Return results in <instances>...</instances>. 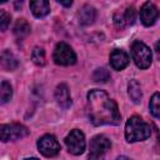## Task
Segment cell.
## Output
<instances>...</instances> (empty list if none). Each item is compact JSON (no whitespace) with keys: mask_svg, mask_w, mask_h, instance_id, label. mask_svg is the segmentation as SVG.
Listing matches in <instances>:
<instances>
[{"mask_svg":"<svg viewBox=\"0 0 160 160\" xmlns=\"http://www.w3.org/2000/svg\"><path fill=\"white\" fill-rule=\"evenodd\" d=\"M65 144H66V148H68L69 152L72 154V155H80V154H82L84 150H85V146H86L85 136L78 129L71 130L69 132V135L65 138Z\"/></svg>","mask_w":160,"mask_h":160,"instance_id":"7","label":"cell"},{"mask_svg":"<svg viewBox=\"0 0 160 160\" xmlns=\"http://www.w3.org/2000/svg\"><path fill=\"white\" fill-rule=\"evenodd\" d=\"M92 78H94V80L95 81H98V82H106L109 79H110V72L105 69V68H99V69H96L95 71H94V74H92Z\"/></svg>","mask_w":160,"mask_h":160,"instance_id":"21","label":"cell"},{"mask_svg":"<svg viewBox=\"0 0 160 160\" xmlns=\"http://www.w3.org/2000/svg\"><path fill=\"white\" fill-rule=\"evenodd\" d=\"M88 116L95 126L119 125L121 116L116 102L102 90H90L88 94Z\"/></svg>","mask_w":160,"mask_h":160,"instance_id":"1","label":"cell"},{"mask_svg":"<svg viewBox=\"0 0 160 160\" xmlns=\"http://www.w3.org/2000/svg\"><path fill=\"white\" fill-rule=\"evenodd\" d=\"M116 160H131V159H129V158H126V156H119Z\"/></svg>","mask_w":160,"mask_h":160,"instance_id":"24","label":"cell"},{"mask_svg":"<svg viewBox=\"0 0 160 160\" xmlns=\"http://www.w3.org/2000/svg\"><path fill=\"white\" fill-rule=\"evenodd\" d=\"M55 100L56 102L64 108V109H68L70 108L71 105V96H70V92H69V88L66 84H60L56 86V90H55Z\"/></svg>","mask_w":160,"mask_h":160,"instance_id":"12","label":"cell"},{"mask_svg":"<svg viewBox=\"0 0 160 160\" xmlns=\"http://www.w3.org/2000/svg\"><path fill=\"white\" fill-rule=\"evenodd\" d=\"M129 56L125 51L115 49L111 54H110V64L112 66V69L115 70H122L129 65Z\"/></svg>","mask_w":160,"mask_h":160,"instance_id":"11","label":"cell"},{"mask_svg":"<svg viewBox=\"0 0 160 160\" xmlns=\"http://www.w3.org/2000/svg\"><path fill=\"white\" fill-rule=\"evenodd\" d=\"M58 2L64 6H71V4H72V1H58Z\"/></svg>","mask_w":160,"mask_h":160,"instance_id":"23","label":"cell"},{"mask_svg":"<svg viewBox=\"0 0 160 160\" xmlns=\"http://www.w3.org/2000/svg\"><path fill=\"white\" fill-rule=\"evenodd\" d=\"M30 9H31V12L34 14V16L42 18L49 14L50 5H49V1H46V0H36V1L30 2Z\"/></svg>","mask_w":160,"mask_h":160,"instance_id":"15","label":"cell"},{"mask_svg":"<svg viewBox=\"0 0 160 160\" xmlns=\"http://www.w3.org/2000/svg\"><path fill=\"white\" fill-rule=\"evenodd\" d=\"M26 135H29V130L26 126L21 124L11 122V124L0 125V140L4 142L19 140L25 138Z\"/></svg>","mask_w":160,"mask_h":160,"instance_id":"4","label":"cell"},{"mask_svg":"<svg viewBox=\"0 0 160 160\" xmlns=\"http://www.w3.org/2000/svg\"><path fill=\"white\" fill-rule=\"evenodd\" d=\"M38 149L44 156L52 158L60 151V144L54 135L46 134L38 140Z\"/></svg>","mask_w":160,"mask_h":160,"instance_id":"8","label":"cell"},{"mask_svg":"<svg viewBox=\"0 0 160 160\" xmlns=\"http://www.w3.org/2000/svg\"><path fill=\"white\" fill-rule=\"evenodd\" d=\"M24 160H39V159H36V158H28V159H24Z\"/></svg>","mask_w":160,"mask_h":160,"instance_id":"25","label":"cell"},{"mask_svg":"<svg viewBox=\"0 0 160 160\" xmlns=\"http://www.w3.org/2000/svg\"><path fill=\"white\" fill-rule=\"evenodd\" d=\"M135 20V10L132 6H128L124 10L116 11L114 15V22L118 28H125L134 24Z\"/></svg>","mask_w":160,"mask_h":160,"instance_id":"10","label":"cell"},{"mask_svg":"<svg viewBox=\"0 0 160 160\" xmlns=\"http://www.w3.org/2000/svg\"><path fill=\"white\" fill-rule=\"evenodd\" d=\"M159 12L152 2H145L140 9V20L145 26H151L158 20Z\"/></svg>","mask_w":160,"mask_h":160,"instance_id":"9","label":"cell"},{"mask_svg":"<svg viewBox=\"0 0 160 160\" xmlns=\"http://www.w3.org/2000/svg\"><path fill=\"white\" fill-rule=\"evenodd\" d=\"M14 34H15L18 38H20V39H22V38H25L26 35H29V34H30V25H29V22H28L25 19H19V20L15 22Z\"/></svg>","mask_w":160,"mask_h":160,"instance_id":"17","label":"cell"},{"mask_svg":"<svg viewBox=\"0 0 160 160\" xmlns=\"http://www.w3.org/2000/svg\"><path fill=\"white\" fill-rule=\"evenodd\" d=\"M10 20H11L10 14H8L4 10H0V31H4V30H6L9 28Z\"/></svg>","mask_w":160,"mask_h":160,"instance_id":"22","label":"cell"},{"mask_svg":"<svg viewBox=\"0 0 160 160\" xmlns=\"http://www.w3.org/2000/svg\"><path fill=\"white\" fill-rule=\"evenodd\" d=\"M128 92H129V96L130 99L135 102V104H139L141 101V96H142V92H141V88H140V84L136 81V80H131L129 82V86H128Z\"/></svg>","mask_w":160,"mask_h":160,"instance_id":"16","label":"cell"},{"mask_svg":"<svg viewBox=\"0 0 160 160\" xmlns=\"http://www.w3.org/2000/svg\"><path fill=\"white\" fill-rule=\"evenodd\" d=\"M95 18H96V10L91 5H84L78 12V19H79V22L81 25L92 24Z\"/></svg>","mask_w":160,"mask_h":160,"instance_id":"13","label":"cell"},{"mask_svg":"<svg viewBox=\"0 0 160 160\" xmlns=\"http://www.w3.org/2000/svg\"><path fill=\"white\" fill-rule=\"evenodd\" d=\"M149 108H150V112L152 114V116L158 119L160 116V95H159V92H155L152 95V98L150 99V102H149Z\"/></svg>","mask_w":160,"mask_h":160,"instance_id":"19","label":"cell"},{"mask_svg":"<svg viewBox=\"0 0 160 160\" xmlns=\"http://www.w3.org/2000/svg\"><path fill=\"white\" fill-rule=\"evenodd\" d=\"M111 148L110 140L104 135H96L90 141L89 160H104L105 152Z\"/></svg>","mask_w":160,"mask_h":160,"instance_id":"6","label":"cell"},{"mask_svg":"<svg viewBox=\"0 0 160 160\" xmlns=\"http://www.w3.org/2000/svg\"><path fill=\"white\" fill-rule=\"evenodd\" d=\"M52 59L58 65L69 66L76 62V54L66 42H59L54 49Z\"/></svg>","mask_w":160,"mask_h":160,"instance_id":"5","label":"cell"},{"mask_svg":"<svg viewBox=\"0 0 160 160\" xmlns=\"http://www.w3.org/2000/svg\"><path fill=\"white\" fill-rule=\"evenodd\" d=\"M19 62H18V59L15 58V55L9 51V50H5L0 54V66L8 71H12L18 68Z\"/></svg>","mask_w":160,"mask_h":160,"instance_id":"14","label":"cell"},{"mask_svg":"<svg viewBox=\"0 0 160 160\" xmlns=\"http://www.w3.org/2000/svg\"><path fill=\"white\" fill-rule=\"evenodd\" d=\"M2 2H6V0H0V4H2Z\"/></svg>","mask_w":160,"mask_h":160,"instance_id":"26","label":"cell"},{"mask_svg":"<svg viewBox=\"0 0 160 160\" xmlns=\"http://www.w3.org/2000/svg\"><path fill=\"white\" fill-rule=\"evenodd\" d=\"M12 96V88L10 85V82L8 81H2L0 85V102L5 104L8 102Z\"/></svg>","mask_w":160,"mask_h":160,"instance_id":"18","label":"cell"},{"mask_svg":"<svg viewBox=\"0 0 160 160\" xmlns=\"http://www.w3.org/2000/svg\"><path fill=\"white\" fill-rule=\"evenodd\" d=\"M31 59L39 66L45 65V51L41 48H34V50L31 52Z\"/></svg>","mask_w":160,"mask_h":160,"instance_id":"20","label":"cell"},{"mask_svg":"<svg viewBox=\"0 0 160 160\" xmlns=\"http://www.w3.org/2000/svg\"><path fill=\"white\" fill-rule=\"evenodd\" d=\"M131 58L135 65L140 69H146L151 65L152 54L148 45L141 41H134L131 45Z\"/></svg>","mask_w":160,"mask_h":160,"instance_id":"3","label":"cell"},{"mask_svg":"<svg viewBox=\"0 0 160 160\" xmlns=\"http://www.w3.org/2000/svg\"><path fill=\"white\" fill-rule=\"evenodd\" d=\"M151 135V129L140 116H131L125 125V138L129 142L146 140Z\"/></svg>","mask_w":160,"mask_h":160,"instance_id":"2","label":"cell"}]
</instances>
